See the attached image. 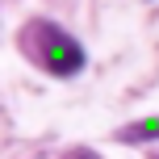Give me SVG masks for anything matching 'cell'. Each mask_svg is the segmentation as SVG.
Here are the masks:
<instances>
[{
    "label": "cell",
    "mask_w": 159,
    "mask_h": 159,
    "mask_svg": "<svg viewBox=\"0 0 159 159\" xmlns=\"http://www.w3.org/2000/svg\"><path fill=\"white\" fill-rule=\"evenodd\" d=\"M21 46L30 50V59L42 71H50L59 80L84 71V46H80L71 34H63L59 25H50V21H30L25 34H21Z\"/></svg>",
    "instance_id": "1"
},
{
    "label": "cell",
    "mask_w": 159,
    "mask_h": 159,
    "mask_svg": "<svg viewBox=\"0 0 159 159\" xmlns=\"http://www.w3.org/2000/svg\"><path fill=\"white\" fill-rule=\"evenodd\" d=\"M151 138H159V117H151V121H134V126L117 130V143H151Z\"/></svg>",
    "instance_id": "2"
},
{
    "label": "cell",
    "mask_w": 159,
    "mask_h": 159,
    "mask_svg": "<svg viewBox=\"0 0 159 159\" xmlns=\"http://www.w3.org/2000/svg\"><path fill=\"white\" fill-rule=\"evenodd\" d=\"M75 159H96V155H88V151H80V155H75Z\"/></svg>",
    "instance_id": "3"
}]
</instances>
